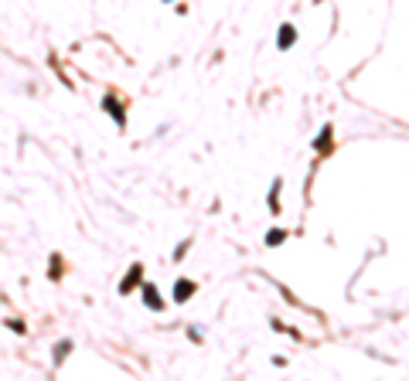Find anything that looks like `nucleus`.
Here are the masks:
<instances>
[{"mask_svg": "<svg viewBox=\"0 0 409 381\" xmlns=\"http://www.w3.org/2000/svg\"><path fill=\"white\" fill-rule=\"evenodd\" d=\"M293 41H297V27H293V24H283V27H280V34H276V44L287 51Z\"/></svg>", "mask_w": 409, "mask_h": 381, "instance_id": "nucleus-1", "label": "nucleus"}, {"mask_svg": "<svg viewBox=\"0 0 409 381\" xmlns=\"http://www.w3.org/2000/svg\"><path fill=\"white\" fill-rule=\"evenodd\" d=\"M143 300H147V306H154V310L164 306L160 300H157V289H154V286H143Z\"/></svg>", "mask_w": 409, "mask_h": 381, "instance_id": "nucleus-3", "label": "nucleus"}, {"mask_svg": "<svg viewBox=\"0 0 409 381\" xmlns=\"http://www.w3.org/2000/svg\"><path fill=\"white\" fill-rule=\"evenodd\" d=\"M266 242H270V245H280V242H283V231H280V228H273L270 235H266Z\"/></svg>", "mask_w": 409, "mask_h": 381, "instance_id": "nucleus-4", "label": "nucleus"}, {"mask_svg": "<svg viewBox=\"0 0 409 381\" xmlns=\"http://www.w3.org/2000/svg\"><path fill=\"white\" fill-rule=\"evenodd\" d=\"M191 293H195V283H191V279H181V283H174V300H177V303L191 300Z\"/></svg>", "mask_w": 409, "mask_h": 381, "instance_id": "nucleus-2", "label": "nucleus"}]
</instances>
